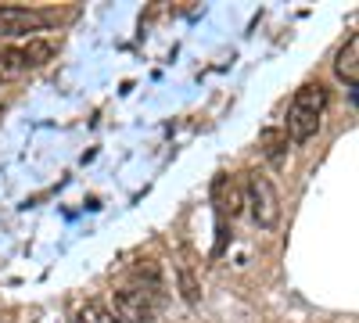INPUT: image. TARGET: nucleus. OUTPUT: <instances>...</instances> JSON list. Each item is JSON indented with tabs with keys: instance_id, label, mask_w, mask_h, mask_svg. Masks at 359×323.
<instances>
[{
	"instance_id": "obj_8",
	"label": "nucleus",
	"mask_w": 359,
	"mask_h": 323,
	"mask_svg": "<svg viewBox=\"0 0 359 323\" xmlns=\"http://www.w3.org/2000/svg\"><path fill=\"white\" fill-rule=\"evenodd\" d=\"M176 287H180V298H184L187 305H198L201 302V284L194 277L191 262H180V266H176Z\"/></svg>"
},
{
	"instance_id": "obj_6",
	"label": "nucleus",
	"mask_w": 359,
	"mask_h": 323,
	"mask_svg": "<svg viewBox=\"0 0 359 323\" xmlns=\"http://www.w3.org/2000/svg\"><path fill=\"white\" fill-rule=\"evenodd\" d=\"M50 57H54V43H50V40H40V36H33L25 47H18L22 72H25V69H36V65H47Z\"/></svg>"
},
{
	"instance_id": "obj_7",
	"label": "nucleus",
	"mask_w": 359,
	"mask_h": 323,
	"mask_svg": "<svg viewBox=\"0 0 359 323\" xmlns=\"http://www.w3.org/2000/svg\"><path fill=\"white\" fill-rule=\"evenodd\" d=\"M355 62H359V36H348V43L338 50V62H334V72L338 79H345L348 86H355L359 72H355Z\"/></svg>"
},
{
	"instance_id": "obj_5",
	"label": "nucleus",
	"mask_w": 359,
	"mask_h": 323,
	"mask_svg": "<svg viewBox=\"0 0 359 323\" xmlns=\"http://www.w3.org/2000/svg\"><path fill=\"white\" fill-rule=\"evenodd\" d=\"M212 205H216V216L226 223V219H233V216H241V209H245V194H241V187H237L230 176H216L212 180Z\"/></svg>"
},
{
	"instance_id": "obj_9",
	"label": "nucleus",
	"mask_w": 359,
	"mask_h": 323,
	"mask_svg": "<svg viewBox=\"0 0 359 323\" xmlns=\"http://www.w3.org/2000/svg\"><path fill=\"white\" fill-rule=\"evenodd\" d=\"M259 148L266 158H280L287 151V133L284 130H262L259 133Z\"/></svg>"
},
{
	"instance_id": "obj_10",
	"label": "nucleus",
	"mask_w": 359,
	"mask_h": 323,
	"mask_svg": "<svg viewBox=\"0 0 359 323\" xmlns=\"http://www.w3.org/2000/svg\"><path fill=\"white\" fill-rule=\"evenodd\" d=\"M79 323H123L104 302H86L79 305Z\"/></svg>"
},
{
	"instance_id": "obj_3",
	"label": "nucleus",
	"mask_w": 359,
	"mask_h": 323,
	"mask_svg": "<svg viewBox=\"0 0 359 323\" xmlns=\"http://www.w3.org/2000/svg\"><path fill=\"white\" fill-rule=\"evenodd\" d=\"M54 22L50 11L40 8H22V4H0V40H15V36H29L40 33Z\"/></svg>"
},
{
	"instance_id": "obj_1",
	"label": "nucleus",
	"mask_w": 359,
	"mask_h": 323,
	"mask_svg": "<svg viewBox=\"0 0 359 323\" xmlns=\"http://www.w3.org/2000/svg\"><path fill=\"white\" fill-rule=\"evenodd\" d=\"M323 108H327V90L320 83H306L302 90H294L291 108H287V133L294 144H306L316 137Z\"/></svg>"
},
{
	"instance_id": "obj_11",
	"label": "nucleus",
	"mask_w": 359,
	"mask_h": 323,
	"mask_svg": "<svg viewBox=\"0 0 359 323\" xmlns=\"http://www.w3.org/2000/svg\"><path fill=\"white\" fill-rule=\"evenodd\" d=\"M133 277L137 280H147V291H162V273L151 259H140L137 266H133Z\"/></svg>"
},
{
	"instance_id": "obj_4",
	"label": "nucleus",
	"mask_w": 359,
	"mask_h": 323,
	"mask_svg": "<svg viewBox=\"0 0 359 323\" xmlns=\"http://www.w3.org/2000/svg\"><path fill=\"white\" fill-rule=\"evenodd\" d=\"M115 316L118 319H130V323H155V316H158L155 291H147V287L115 291Z\"/></svg>"
},
{
	"instance_id": "obj_12",
	"label": "nucleus",
	"mask_w": 359,
	"mask_h": 323,
	"mask_svg": "<svg viewBox=\"0 0 359 323\" xmlns=\"http://www.w3.org/2000/svg\"><path fill=\"white\" fill-rule=\"evenodd\" d=\"M0 79H4V76H0Z\"/></svg>"
},
{
	"instance_id": "obj_2",
	"label": "nucleus",
	"mask_w": 359,
	"mask_h": 323,
	"mask_svg": "<svg viewBox=\"0 0 359 323\" xmlns=\"http://www.w3.org/2000/svg\"><path fill=\"white\" fill-rule=\"evenodd\" d=\"M245 205H248V212L255 219V226L262 230H273L280 223V198H277V187L273 180H269L266 172H248V180H245Z\"/></svg>"
}]
</instances>
